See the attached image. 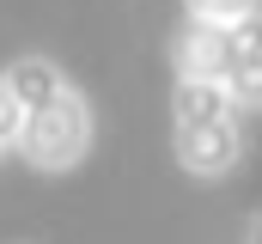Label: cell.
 <instances>
[{
    "mask_svg": "<svg viewBox=\"0 0 262 244\" xmlns=\"http://www.w3.org/2000/svg\"><path fill=\"white\" fill-rule=\"evenodd\" d=\"M177 159L189 171H226L238 159V104L207 86V79H183L177 86Z\"/></svg>",
    "mask_w": 262,
    "mask_h": 244,
    "instance_id": "cell-2",
    "label": "cell"
},
{
    "mask_svg": "<svg viewBox=\"0 0 262 244\" xmlns=\"http://www.w3.org/2000/svg\"><path fill=\"white\" fill-rule=\"evenodd\" d=\"M195 6V18H244V12H256V0H189Z\"/></svg>",
    "mask_w": 262,
    "mask_h": 244,
    "instance_id": "cell-5",
    "label": "cell"
},
{
    "mask_svg": "<svg viewBox=\"0 0 262 244\" xmlns=\"http://www.w3.org/2000/svg\"><path fill=\"white\" fill-rule=\"evenodd\" d=\"M12 147H25V159L43 165V171L73 165V159L85 153V104H79L67 86L55 92V98H43V104H25L18 140H12Z\"/></svg>",
    "mask_w": 262,
    "mask_h": 244,
    "instance_id": "cell-3",
    "label": "cell"
},
{
    "mask_svg": "<svg viewBox=\"0 0 262 244\" xmlns=\"http://www.w3.org/2000/svg\"><path fill=\"white\" fill-rule=\"evenodd\" d=\"M183 79L220 86L232 104H262V12L195 18L183 37Z\"/></svg>",
    "mask_w": 262,
    "mask_h": 244,
    "instance_id": "cell-1",
    "label": "cell"
},
{
    "mask_svg": "<svg viewBox=\"0 0 262 244\" xmlns=\"http://www.w3.org/2000/svg\"><path fill=\"white\" fill-rule=\"evenodd\" d=\"M18 116H25V110H18V98H12V86L0 79V153H6L12 140H18Z\"/></svg>",
    "mask_w": 262,
    "mask_h": 244,
    "instance_id": "cell-4",
    "label": "cell"
}]
</instances>
